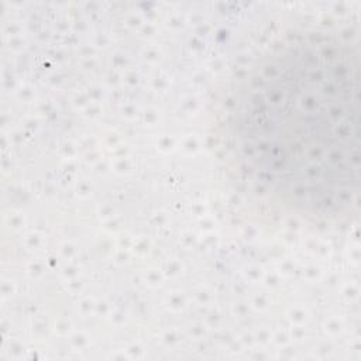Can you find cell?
<instances>
[{
	"label": "cell",
	"mask_w": 361,
	"mask_h": 361,
	"mask_svg": "<svg viewBox=\"0 0 361 361\" xmlns=\"http://www.w3.org/2000/svg\"><path fill=\"white\" fill-rule=\"evenodd\" d=\"M358 78V47L333 27L286 34L235 73L220 135L255 196L314 224L357 214Z\"/></svg>",
	"instance_id": "1"
}]
</instances>
